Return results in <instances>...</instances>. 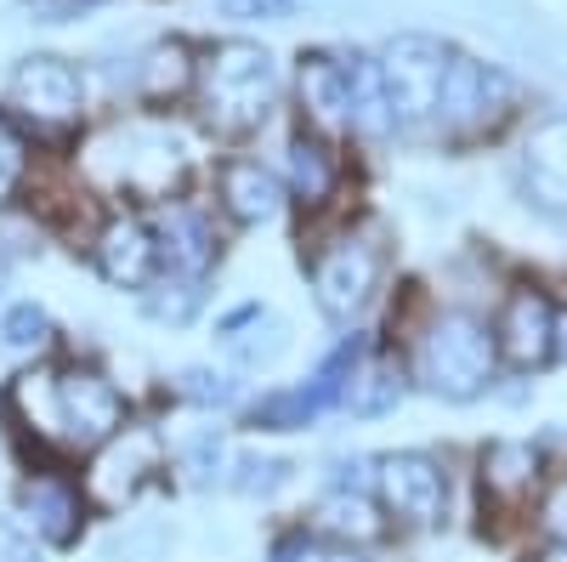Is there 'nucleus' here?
Returning a JSON list of instances; mask_svg holds the SVG:
<instances>
[{
    "label": "nucleus",
    "instance_id": "25",
    "mask_svg": "<svg viewBox=\"0 0 567 562\" xmlns=\"http://www.w3.org/2000/svg\"><path fill=\"white\" fill-rule=\"evenodd\" d=\"M194 80V63H187V45H154L148 63H142V91L148 98H176V91Z\"/></svg>",
    "mask_w": 567,
    "mask_h": 562
},
{
    "label": "nucleus",
    "instance_id": "39",
    "mask_svg": "<svg viewBox=\"0 0 567 562\" xmlns=\"http://www.w3.org/2000/svg\"><path fill=\"white\" fill-rule=\"evenodd\" d=\"M318 562H363L358 551H336V556H318Z\"/></svg>",
    "mask_w": 567,
    "mask_h": 562
},
{
    "label": "nucleus",
    "instance_id": "29",
    "mask_svg": "<svg viewBox=\"0 0 567 562\" xmlns=\"http://www.w3.org/2000/svg\"><path fill=\"white\" fill-rule=\"evenodd\" d=\"M182 398L199 409H227L239 398V387H233V375H216V369H182Z\"/></svg>",
    "mask_w": 567,
    "mask_h": 562
},
{
    "label": "nucleus",
    "instance_id": "30",
    "mask_svg": "<svg viewBox=\"0 0 567 562\" xmlns=\"http://www.w3.org/2000/svg\"><path fill=\"white\" fill-rule=\"evenodd\" d=\"M290 472H296L290 460H261V454H245V460H239V478H233V489H239V494H272V489L290 483Z\"/></svg>",
    "mask_w": 567,
    "mask_h": 562
},
{
    "label": "nucleus",
    "instance_id": "14",
    "mask_svg": "<svg viewBox=\"0 0 567 562\" xmlns=\"http://www.w3.org/2000/svg\"><path fill=\"white\" fill-rule=\"evenodd\" d=\"M154 245H159V267H171L176 278H205V267L216 262V227L199 211H165L154 227Z\"/></svg>",
    "mask_w": 567,
    "mask_h": 562
},
{
    "label": "nucleus",
    "instance_id": "31",
    "mask_svg": "<svg viewBox=\"0 0 567 562\" xmlns=\"http://www.w3.org/2000/svg\"><path fill=\"white\" fill-rule=\"evenodd\" d=\"M221 18H239V23H284L296 12V0H216Z\"/></svg>",
    "mask_w": 567,
    "mask_h": 562
},
{
    "label": "nucleus",
    "instance_id": "33",
    "mask_svg": "<svg viewBox=\"0 0 567 562\" xmlns=\"http://www.w3.org/2000/svg\"><path fill=\"white\" fill-rule=\"evenodd\" d=\"M187 466H194V478L221 472V432H216V427H210V432H199L194 443H187Z\"/></svg>",
    "mask_w": 567,
    "mask_h": 562
},
{
    "label": "nucleus",
    "instance_id": "7",
    "mask_svg": "<svg viewBox=\"0 0 567 562\" xmlns=\"http://www.w3.org/2000/svg\"><path fill=\"white\" fill-rule=\"evenodd\" d=\"M7 91H12V109H23L34 125H69V120H80V103H85L80 69L69 58H52V52L23 58L12 69Z\"/></svg>",
    "mask_w": 567,
    "mask_h": 562
},
{
    "label": "nucleus",
    "instance_id": "4",
    "mask_svg": "<svg viewBox=\"0 0 567 562\" xmlns=\"http://www.w3.org/2000/svg\"><path fill=\"white\" fill-rule=\"evenodd\" d=\"M381 98H386V120L392 131H425L437 125V103H443V74H449V45L432 34H398L381 52Z\"/></svg>",
    "mask_w": 567,
    "mask_h": 562
},
{
    "label": "nucleus",
    "instance_id": "24",
    "mask_svg": "<svg viewBox=\"0 0 567 562\" xmlns=\"http://www.w3.org/2000/svg\"><path fill=\"white\" fill-rule=\"evenodd\" d=\"M199 307H205V278H176V285H159L142 302V313L154 324H194Z\"/></svg>",
    "mask_w": 567,
    "mask_h": 562
},
{
    "label": "nucleus",
    "instance_id": "1",
    "mask_svg": "<svg viewBox=\"0 0 567 562\" xmlns=\"http://www.w3.org/2000/svg\"><path fill=\"white\" fill-rule=\"evenodd\" d=\"M182 171H187V143L165 120H131V125H114L109 136L91 143V176L109 194L159 200L182 182Z\"/></svg>",
    "mask_w": 567,
    "mask_h": 562
},
{
    "label": "nucleus",
    "instance_id": "27",
    "mask_svg": "<svg viewBox=\"0 0 567 562\" xmlns=\"http://www.w3.org/2000/svg\"><path fill=\"white\" fill-rule=\"evenodd\" d=\"M323 529L352 534V540H374L381 534V518L369 511L363 494H336V500H323Z\"/></svg>",
    "mask_w": 567,
    "mask_h": 562
},
{
    "label": "nucleus",
    "instance_id": "6",
    "mask_svg": "<svg viewBox=\"0 0 567 562\" xmlns=\"http://www.w3.org/2000/svg\"><path fill=\"white\" fill-rule=\"evenodd\" d=\"M154 472H159V432L154 427H120L109 443H97V460L85 472V494L103 511H125Z\"/></svg>",
    "mask_w": 567,
    "mask_h": 562
},
{
    "label": "nucleus",
    "instance_id": "16",
    "mask_svg": "<svg viewBox=\"0 0 567 562\" xmlns=\"http://www.w3.org/2000/svg\"><path fill=\"white\" fill-rule=\"evenodd\" d=\"M18 505H23V518L34 523V534L45 540V545H74L80 540V494L69 489V483H58V478H29L23 489H18Z\"/></svg>",
    "mask_w": 567,
    "mask_h": 562
},
{
    "label": "nucleus",
    "instance_id": "13",
    "mask_svg": "<svg viewBox=\"0 0 567 562\" xmlns=\"http://www.w3.org/2000/svg\"><path fill=\"white\" fill-rule=\"evenodd\" d=\"M505 74L477 63V58H460L449 52V74H443V103H437V125H471V120H488L505 103Z\"/></svg>",
    "mask_w": 567,
    "mask_h": 562
},
{
    "label": "nucleus",
    "instance_id": "34",
    "mask_svg": "<svg viewBox=\"0 0 567 562\" xmlns=\"http://www.w3.org/2000/svg\"><path fill=\"white\" fill-rule=\"evenodd\" d=\"M323 551L307 540V534H284L278 545H272V562H318Z\"/></svg>",
    "mask_w": 567,
    "mask_h": 562
},
{
    "label": "nucleus",
    "instance_id": "9",
    "mask_svg": "<svg viewBox=\"0 0 567 562\" xmlns=\"http://www.w3.org/2000/svg\"><path fill=\"white\" fill-rule=\"evenodd\" d=\"M374 483H381V500L398 511V518H409V523H420V529L443 523L449 478H443V466H437L432 454H420V449H398V454H386V460H381Z\"/></svg>",
    "mask_w": 567,
    "mask_h": 562
},
{
    "label": "nucleus",
    "instance_id": "12",
    "mask_svg": "<svg viewBox=\"0 0 567 562\" xmlns=\"http://www.w3.org/2000/svg\"><path fill=\"white\" fill-rule=\"evenodd\" d=\"M494 352H505L511 364H545L556 352V313L539 290H516L505 302V318H499V330H494Z\"/></svg>",
    "mask_w": 567,
    "mask_h": 562
},
{
    "label": "nucleus",
    "instance_id": "26",
    "mask_svg": "<svg viewBox=\"0 0 567 562\" xmlns=\"http://www.w3.org/2000/svg\"><path fill=\"white\" fill-rule=\"evenodd\" d=\"M0 341H7L12 352H40L45 341H52V318H45L40 302H12L7 313H0Z\"/></svg>",
    "mask_w": 567,
    "mask_h": 562
},
{
    "label": "nucleus",
    "instance_id": "22",
    "mask_svg": "<svg viewBox=\"0 0 567 562\" xmlns=\"http://www.w3.org/2000/svg\"><path fill=\"white\" fill-rule=\"evenodd\" d=\"M347 91H352V125L381 136L392 131L386 120V98H381V69H374V58H347Z\"/></svg>",
    "mask_w": 567,
    "mask_h": 562
},
{
    "label": "nucleus",
    "instance_id": "28",
    "mask_svg": "<svg viewBox=\"0 0 567 562\" xmlns=\"http://www.w3.org/2000/svg\"><path fill=\"white\" fill-rule=\"evenodd\" d=\"M23 176H29V149H23L18 125L0 114V205H7L18 187H23Z\"/></svg>",
    "mask_w": 567,
    "mask_h": 562
},
{
    "label": "nucleus",
    "instance_id": "2",
    "mask_svg": "<svg viewBox=\"0 0 567 562\" xmlns=\"http://www.w3.org/2000/svg\"><path fill=\"white\" fill-rule=\"evenodd\" d=\"M494 336L483 318L471 313H443L432 318V330L420 336V381L425 392H437L449 403H471L477 392H488L494 381Z\"/></svg>",
    "mask_w": 567,
    "mask_h": 562
},
{
    "label": "nucleus",
    "instance_id": "35",
    "mask_svg": "<svg viewBox=\"0 0 567 562\" xmlns=\"http://www.w3.org/2000/svg\"><path fill=\"white\" fill-rule=\"evenodd\" d=\"M545 523H550V529L567 540V483H556V494L545 500Z\"/></svg>",
    "mask_w": 567,
    "mask_h": 562
},
{
    "label": "nucleus",
    "instance_id": "3",
    "mask_svg": "<svg viewBox=\"0 0 567 562\" xmlns=\"http://www.w3.org/2000/svg\"><path fill=\"white\" fill-rule=\"evenodd\" d=\"M278 98V58L256 40H227L205 63V109L216 131H256Z\"/></svg>",
    "mask_w": 567,
    "mask_h": 562
},
{
    "label": "nucleus",
    "instance_id": "38",
    "mask_svg": "<svg viewBox=\"0 0 567 562\" xmlns=\"http://www.w3.org/2000/svg\"><path fill=\"white\" fill-rule=\"evenodd\" d=\"M556 352H561V358H567V318H561V324H556Z\"/></svg>",
    "mask_w": 567,
    "mask_h": 562
},
{
    "label": "nucleus",
    "instance_id": "20",
    "mask_svg": "<svg viewBox=\"0 0 567 562\" xmlns=\"http://www.w3.org/2000/svg\"><path fill=\"white\" fill-rule=\"evenodd\" d=\"M534 478H539V449L534 443H516V438L488 443V454H483V489H494L505 500H523L534 489Z\"/></svg>",
    "mask_w": 567,
    "mask_h": 562
},
{
    "label": "nucleus",
    "instance_id": "8",
    "mask_svg": "<svg viewBox=\"0 0 567 562\" xmlns=\"http://www.w3.org/2000/svg\"><path fill=\"white\" fill-rule=\"evenodd\" d=\"M374 278H381V251L363 245V239H341L329 245L312 267V296L329 318H358L374 296Z\"/></svg>",
    "mask_w": 567,
    "mask_h": 562
},
{
    "label": "nucleus",
    "instance_id": "37",
    "mask_svg": "<svg viewBox=\"0 0 567 562\" xmlns=\"http://www.w3.org/2000/svg\"><path fill=\"white\" fill-rule=\"evenodd\" d=\"M7 278H12V256L0 251V290H7Z\"/></svg>",
    "mask_w": 567,
    "mask_h": 562
},
{
    "label": "nucleus",
    "instance_id": "5",
    "mask_svg": "<svg viewBox=\"0 0 567 562\" xmlns=\"http://www.w3.org/2000/svg\"><path fill=\"white\" fill-rule=\"evenodd\" d=\"M125 427V398L103 369L69 364L52 375V403H45V432H63L74 449H97Z\"/></svg>",
    "mask_w": 567,
    "mask_h": 562
},
{
    "label": "nucleus",
    "instance_id": "19",
    "mask_svg": "<svg viewBox=\"0 0 567 562\" xmlns=\"http://www.w3.org/2000/svg\"><path fill=\"white\" fill-rule=\"evenodd\" d=\"M284 171H290V187L301 205H323L336 194V154H329L318 136H290V154H284Z\"/></svg>",
    "mask_w": 567,
    "mask_h": 562
},
{
    "label": "nucleus",
    "instance_id": "11",
    "mask_svg": "<svg viewBox=\"0 0 567 562\" xmlns=\"http://www.w3.org/2000/svg\"><path fill=\"white\" fill-rule=\"evenodd\" d=\"M523 187L545 216L567 222V114L534 125L523 143Z\"/></svg>",
    "mask_w": 567,
    "mask_h": 562
},
{
    "label": "nucleus",
    "instance_id": "10",
    "mask_svg": "<svg viewBox=\"0 0 567 562\" xmlns=\"http://www.w3.org/2000/svg\"><path fill=\"white\" fill-rule=\"evenodd\" d=\"M97 273L109 278L114 290H148L159 273V245L154 227L142 216H114L97 239Z\"/></svg>",
    "mask_w": 567,
    "mask_h": 562
},
{
    "label": "nucleus",
    "instance_id": "15",
    "mask_svg": "<svg viewBox=\"0 0 567 562\" xmlns=\"http://www.w3.org/2000/svg\"><path fill=\"white\" fill-rule=\"evenodd\" d=\"M221 205L233 222H245V227H261L284 211V187L278 176L261 165V160H227L221 165Z\"/></svg>",
    "mask_w": 567,
    "mask_h": 562
},
{
    "label": "nucleus",
    "instance_id": "17",
    "mask_svg": "<svg viewBox=\"0 0 567 562\" xmlns=\"http://www.w3.org/2000/svg\"><path fill=\"white\" fill-rule=\"evenodd\" d=\"M301 103L318 125H352V91H347V58L312 52L301 58Z\"/></svg>",
    "mask_w": 567,
    "mask_h": 562
},
{
    "label": "nucleus",
    "instance_id": "36",
    "mask_svg": "<svg viewBox=\"0 0 567 562\" xmlns=\"http://www.w3.org/2000/svg\"><path fill=\"white\" fill-rule=\"evenodd\" d=\"M539 562H567V540H561V545H550V551H545Z\"/></svg>",
    "mask_w": 567,
    "mask_h": 562
},
{
    "label": "nucleus",
    "instance_id": "21",
    "mask_svg": "<svg viewBox=\"0 0 567 562\" xmlns=\"http://www.w3.org/2000/svg\"><path fill=\"white\" fill-rule=\"evenodd\" d=\"M221 347H227V358L239 364V369H267V364L284 358V347H290V324H284L278 313H261L256 307L250 336H221Z\"/></svg>",
    "mask_w": 567,
    "mask_h": 562
},
{
    "label": "nucleus",
    "instance_id": "18",
    "mask_svg": "<svg viewBox=\"0 0 567 562\" xmlns=\"http://www.w3.org/2000/svg\"><path fill=\"white\" fill-rule=\"evenodd\" d=\"M341 403L358 415V420H381L403 403V369L392 358H369V364H352L347 387H341Z\"/></svg>",
    "mask_w": 567,
    "mask_h": 562
},
{
    "label": "nucleus",
    "instance_id": "32",
    "mask_svg": "<svg viewBox=\"0 0 567 562\" xmlns=\"http://www.w3.org/2000/svg\"><path fill=\"white\" fill-rule=\"evenodd\" d=\"M0 562H45V556H40V540L29 529L0 518Z\"/></svg>",
    "mask_w": 567,
    "mask_h": 562
},
{
    "label": "nucleus",
    "instance_id": "23",
    "mask_svg": "<svg viewBox=\"0 0 567 562\" xmlns=\"http://www.w3.org/2000/svg\"><path fill=\"white\" fill-rule=\"evenodd\" d=\"M312 415H318L312 387H284V392H267L261 403H250V427L256 432H301Z\"/></svg>",
    "mask_w": 567,
    "mask_h": 562
}]
</instances>
